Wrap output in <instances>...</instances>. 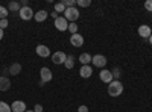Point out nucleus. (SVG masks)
<instances>
[{
  "label": "nucleus",
  "instance_id": "obj_1",
  "mask_svg": "<svg viewBox=\"0 0 152 112\" xmlns=\"http://www.w3.org/2000/svg\"><path fill=\"white\" fill-rule=\"evenodd\" d=\"M123 90H125V86H123V83H122L120 80H113L111 83H108V94H110L111 97H119V95H122Z\"/></svg>",
  "mask_w": 152,
  "mask_h": 112
},
{
  "label": "nucleus",
  "instance_id": "obj_2",
  "mask_svg": "<svg viewBox=\"0 0 152 112\" xmlns=\"http://www.w3.org/2000/svg\"><path fill=\"white\" fill-rule=\"evenodd\" d=\"M64 18L67 21H70V23H76V20L79 18V9L76 6L75 8H67L64 11Z\"/></svg>",
  "mask_w": 152,
  "mask_h": 112
},
{
  "label": "nucleus",
  "instance_id": "obj_3",
  "mask_svg": "<svg viewBox=\"0 0 152 112\" xmlns=\"http://www.w3.org/2000/svg\"><path fill=\"white\" fill-rule=\"evenodd\" d=\"M40 77H41V80H40V86H44V83L50 82L53 76H52V71H50L47 67H43V68L40 70Z\"/></svg>",
  "mask_w": 152,
  "mask_h": 112
},
{
  "label": "nucleus",
  "instance_id": "obj_4",
  "mask_svg": "<svg viewBox=\"0 0 152 112\" xmlns=\"http://www.w3.org/2000/svg\"><path fill=\"white\" fill-rule=\"evenodd\" d=\"M18 14H20V18H21V20L29 21V20H32V18H34L35 12L32 11V8H31V6H26V8H21Z\"/></svg>",
  "mask_w": 152,
  "mask_h": 112
},
{
  "label": "nucleus",
  "instance_id": "obj_5",
  "mask_svg": "<svg viewBox=\"0 0 152 112\" xmlns=\"http://www.w3.org/2000/svg\"><path fill=\"white\" fill-rule=\"evenodd\" d=\"M55 27L59 30V32H66L69 30V21L64 18V17H58L55 20Z\"/></svg>",
  "mask_w": 152,
  "mask_h": 112
},
{
  "label": "nucleus",
  "instance_id": "obj_6",
  "mask_svg": "<svg viewBox=\"0 0 152 112\" xmlns=\"http://www.w3.org/2000/svg\"><path fill=\"white\" fill-rule=\"evenodd\" d=\"M91 64L97 68H104L107 65V58L104 55H94L93 59H91Z\"/></svg>",
  "mask_w": 152,
  "mask_h": 112
},
{
  "label": "nucleus",
  "instance_id": "obj_7",
  "mask_svg": "<svg viewBox=\"0 0 152 112\" xmlns=\"http://www.w3.org/2000/svg\"><path fill=\"white\" fill-rule=\"evenodd\" d=\"M35 52H37V55L40 56V58H49V56H50V48H49L47 46H44V44L37 46Z\"/></svg>",
  "mask_w": 152,
  "mask_h": 112
},
{
  "label": "nucleus",
  "instance_id": "obj_8",
  "mask_svg": "<svg viewBox=\"0 0 152 112\" xmlns=\"http://www.w3.org/2000/svg\"><path fill=\"white\" fill-rule=\"evenodd\" d=\"M66 59H67V55H66L64 52H55V53L52 55V61H53V64H56V65L64 64Z\"/></svg>",
  "mask_w": 152,
  "mask_h": 112
},
{
  "label": "nucleus",
  "instance_id": "obj_9",
  "mask_svg": "<svg viewBox=\"0 0 152 112\" xmlns=\"http://www.w3.org/2000/svg\"><path fill=\"white\" fill-rule=\"evenodd\" d=\"M99 79L102 80L104 83H111V82L114 80V79H113V73H111L110 70H105V68L99 73Z\"/></svg>",
  "mask_w": 152,
  "mask_h": 112
},
{
  "label": "nucleus",
  "instance_id": "obj_10",
  "mask_svg": "<svg viewBox=\"0 0 152 112\" xmlns=\"http://www.w3.org/2000/svg\"><path fill=\"white\" fill-rule=\"evenodd\" d=\"M70 44L73 47H81L84 44V36L81 33H75V35H70Z\"/></svg>",
  "mask_w": 152,
  "mask_h": 112
},
{
  "label": "nucleus",
  "instance_id": "obj_11",
  "mask_svg": "<svg viewBox=\"0 0 152 112\" xmlns=\"http://www.w3.org/2000/svg\"><path fill=\"white\" fill-rule=\"evenodd\" d=\"M11 109H12V112H26V103L21 100H15L11 105Z\"/></svg>",
  "mask_w": 152,
  "mask_h": 112
},
{
  "label": "nucleus",
  "instance_id": "obj_12",
  "mask_svg": "<svg viewBox=\"0 0 152 112\" xmlns=\"http://www.w3.org/2000/svg\"><path fill=\"white\" fill-rule=\"evenodd\" d=\"M138 35L142 36V38H149L152 35V30L149 27V24H142V26H138Z\"/></svg>",
  "mask_w": 152,
  "mask_h": 112
},
{
  "label": "nucleus",
  "instance_id": "obj_13",
  "mask_svg": "<svg viewBox=\"0 0 152 112\" xmlns=\"http://www.w3.org/2000/svg\"><path fill=\"white\" fill-rule=\"evenodd\" d=\"M91 74H93V68L90 65H82L79 68V76L84 77V79H88V77H91Z\"/></svg>",
  "mask_w": 152,
  "mask_h": 112
},
{
  "label": "nucleus",
  "instance_id": "obj_14",
  "mask_svg": "<svg viewBox=\"0 0 152 112\" xmlns=\"http://www.w3.org/2000/svg\"><path fill=\"white\" fill-rule=\"evenodd\" d=\"M49 17V12L46 11V9H41V11H38V12H35V15H34V18H35V21H38V23H41V21H44L46 18Z\"/></svg>",
  "mask_w": 152,
  "mask_h": 112
},
{
  "label": "nucleus",
  "instance_id": "obj_15",
  "mask_svg": "<svg viewBox=\"0 0 152 112\" xmlns=\"http://www.w3.org/2000/svg\"><path fill=\"white\" fill-rule=\"evenodd\" d=\"M11 88V80L6 76H0V91H8Z\"/></svg>",
  "mask_w": 152,
  "mask_h": 112
},
{
  "label": "nucleus",
  "instance_id": "obj_16",
  "mask_svg": "<svg viewBox=\"0 0 152 112\" xmlns=\"http://www.w3.org/2000/svg\"><path fill=\"white\" fill-rule=\"evenodd\" d=\"M91 59H93V56L90 53H81V56H79V62L82 65H90Z\"/></svg>",
  "mask_w": 152,
  "mask_h": 112
},
{
  "label": "nucleus",
  "instance_id": "obj_17",
  "mask_svg": "<svg viewBox=\"0 0 152 112\" xmlns=\"http://www.w3.org/2000/svg\"><path fill=\"white\" fill-rule=\"evenodd\" d=\"M9 74H12V76H17V74H20L21 73V65L18 64V62H15V64H12L11 67H9Z\"/></svg>",
  "mask_w": 152,
  "mask_h": 112
},
{
  "label": "nucleus",
  "instance_id": "obj_18",
  "mask_svg": "<svg viewBox=\"0 0 152 112\" xmlns=\"http://www.w3.org/2000/svg\"><path fill=\"white\" fill-rule=\"evenodd\" d=\"M20 9H21V5L18 2H11L8 5V11L9 12H20Z\"/></svg>",
  "mask_w": 152,
  "mask_h": 112
},
{
  "label": "nucleus",
  "instance_id": "obj_19",
  "mask_svg": "<svg viewBox=\"0 0 152 112\" xmlns=\"http://www.w3.org/2000/svg\"><path fill=\"white\" fill-rule=\"evenodd\" d=\"M64 65H66V68L72 70V68L75 67V56H72V55H67V59H66V62H64Z\"/></svg>",
  "mask_w": 152,
  "mask_h": 112
},
{
  "label": "nucleus",
  "instance_id": "obj_20",
  "mask_svg": "<svg viewBox=\"0 0 152 112\" xmlns=\"http://www.w3.org/2000/svg\"><path fill=\"white\" fill-rule=\"evenodd\" d=\"M111 73H113V79H114V80H119L120 76H122V70H120V67H114V68L111 70Z\"/></svg>",
  "mask_w": 152,
  "mask_h": 112
},
{
  "label": "nucleus",
  "instance_id": "obj_21",
  "mask_svg": "<svg viewBox=\"0 0 152 112\" xmlns=\"http://www.w3.org/2000/svg\"><path fill=\"white\" fill-rule=\"evenodd\" d=\"M0 112H12L11 105H8L6 102H0Z\"/></svg>",
  "mask_w": 152,
  "mask_h": 112
},
{
  "label": "nucleus",
  "instance_id": "obj_22",
  "mask_svg": "<svg viewBox=\"0 0 152 112\" xmlns=\"http://www.w3.org/2000/svg\"><path fill=\"white\" fill-rule=\"evenodd\" d=\"M76 5L81 8H88L91 5V0H76Z\"/></svg>",
  "mask_w": 152,
  "mask_h": 112
},
{
  "label": "nucleus",
  "instance_id": "obj_23",
  "mask_svg": "<svg viewBox=\"0 0 152 112\" xmlns=\"http://www.w3.org/2000/svg\"><path fill=\"white\" fill-rule=\"evenodd\" d=\"M8 14H9L8 8H5V6L0 5V20H5V18L8 17Z\"/></svg>",
  "mask_w": 152,
  "mask_h": 112
},
{
  "label": "nucleus",
  "instance_id": "obj_24",
  "mask_svg": "<svg viewBox=\"0 0 152 112\" xmlns=\"http://www.w3.org/2000/svg\"><path fill=\"white\" fill-rule=\"evenodd\" d=\"M67 8H66V5L62 3V2H58V3H55V12H64Z\"/></svg>",
  "mask_w": 152,
  "mask_h": 112
},
{
  "label": "nucleus",
  "instance_id": "obj_25",
  "mask_svg": "<svg viewBox=\"0 0 152 112\" xmlns=\"http://www.w3.org/2000/svg\"><path fill=\"white\" fill-rule=\"evenodd\" d=\"M69 32L72 35L78 33V24H76V23H69Z\"/></svg>",
  "mask_w": 152,
  "mask_h": 112
},
{
  "label": "nucleus",
  "instance_id": "obj_26",
  "mask_svg": "<svg viewBox=\"0 0 152 112\" xmlns=\"http://www.w3.org/2000/svg\"><path fill=\"white\" fill-rule=\"evenodd\" d=\"M62 3L66 5V8H75L76 6V0H62Z\"/></svg>",
  "mask_w": 152,
  "mask_h": 112
},
{
  "label": "nucleus",
  "instance_id": "obj_27",
  "mask_svg": "<svg viewBox=\"0 0 152 112\" xmlns=\"http://www.w3.org/2000/svg\"><path fill=\"white\" fill-rule=\"evenodd\" d=\"M145 9L152 12V0H146V2H145Z\"/></svg>",
  "mask_w": 152,
  "mask_h": 112
},
{
  "label": "nucleus",
  "instance_id": "obj_28",
  "mask_svg": "<svg viewBox=\"0 0 152 112\" xmlns=\"http://www.w3.org/2000/svg\"><path fill=\"white\" fill-rule=\"evenodd\" d=\"M8 24H9L8 18H5V20H0V29H6V27H8Z\"/></svg>",
  "mask_w": 152,
  "mask_h": 112
},
{
  "label": "nucleus",
  "instance_id": "obj_29",
  "mask_svg": "<svg viewBox=\"0 0 152 112\" xmlns=\"http://www.w3.org/2000/svg\"><path fill=\"white\" fill-rule=\"evenodd\" d=\"M34 112H43V106L41 105H35L34 106Z\"/></svg>",
  "mask_w": 152,
  "mask_h": 112
},
{
  "label": "nucleus",
  "instance_id": "obj_30",
  "mask_svg": "<svg viewBox=\"0 0 152 112\" xmlns=\"http://www.w3.org/2000/svg\"><path fill=\"white\" fill-rule=\"evenodd\" d=\"M78 112H88V108H87L85 105H81V106L78 108Z\"/></svg>",
  "mask_w": 152,
  "mask_h": 112
},
{
  "label": "nucleus",
  "instance_id": "obj_31",
  "mask_svg": "<svg viewBox=\"0 0 152 112\" xmlns=\"http://www.w3.org/2000/svg\"><path fill=\"white\" fill-rule=\"evenodd\" d=\"M58 17H59V15H58V12H52V18H53V20H56Z\"/></svg>",
  "mask_w": 152,
  "mask_h": 112
},
{
  "label": "nucleus",
  "instance_id": "obj_32",
  "mask_svg": "<svg viewBox=\"0 0 152 112\" xmlns=\"http://www.w3.org/2000/svg\"><path fill=\"white\" fill-rule=\"evenodd\" d=\"M3 40V29H0V41Z\"/></svg>",
  "mask_w": 152,
  "mask_h": 112
},
{
  "label": "nucleus",
  "instance_id": "obj_33",
  "mask_svg": "<svg viewBox=\"0 0 152 112\" xmlns=\"http://www.w3.org/2000/svg\"><path fill=\"white\" fill-rule=\"evenodd\" d=\"M149 43H151V44H152V35H151V36H149Z\"/></svg>",
  "mask_w": 152,
  "mask_h": 112
},
{
  "label": "nucleus",
  "instance_id": "obj_34",
  "mask_svg": "<svg viewBox=\"0 0 152 112\" xmlns=\"http://www.w3.org/2000/svg\"><path fill=\"white\" fill-rule=\"evenodd\" d=\"M26 112H34V109H31V111H26Z\"/></svg>",
  "mask_w": 152,
  "mask_h": 112
}]
</instances>
